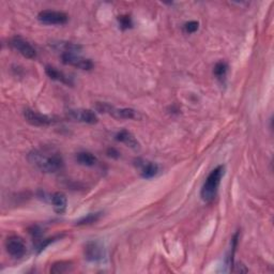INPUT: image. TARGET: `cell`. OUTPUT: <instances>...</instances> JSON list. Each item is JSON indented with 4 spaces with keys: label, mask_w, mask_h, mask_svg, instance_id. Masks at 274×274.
<instances>
[{
    "label": "cell",
    "mask_w": 274,
    "mask_h": 274,
    "mask_svg": "<svg viewBox=\"0 0 274 274\" xmlns=\"http://www.w3.org/2000/svg\"><path fill=\"white\" fill-rule=\"evenodd\" d=\"M28 161L46 173H55L62 170L64 162L60 153L50 149L41 148L35 149L28 155Z\"/></svg>",
    "instance_id": "1"
},
{
    "label": "cell",
    "mask_w": 274,
    "mask_h": 274,
    "mask_svg": "<svg viewBox=\"0 0 274 274\" xmlns=\"http://www.w3.org/2000/svg\"><path fill=\"white\" fill-rule=\"evenodd\" d=\"M224 173L225 166L219 165L207 177L202 191H200V197H202L205 203H211L216 198L219 186L220 184V181H222V178L224 177Z\"/></svg>",
    "instance_id": "2"
},
{
    "label": "cell",
    "mask_w": 274,
    "mask_h": 274,
    "mask_svg": "<svg viewBox=\"0 0 274 274\" xmlns=\"http://www.w3.org/2000/svg\"><path fill=\"white\" fill-rule=\"evenodd\" d=\"M96 110L99 112L108 113L116 119H139L140 116L138 111L133 109H117L115 106L106 102H98L96 104Z\"/></svg>",
    "instance_id": "3"
},
{
    "label": "cell",
    "mask_w": 274,
    "mask_h": 274,
    "mask_svg": "<svg viewBox=\"0 0 274 274\" xmlns=\"http://www.w3.org/2000/svg\"><path fill=\"white\" fill-rule=\"evenodd\" d=\"M5 250L11 257L19 259L26 255L27 246L23 238L19 236H10L5 240Z\"/></svg>",
    "instance_id": "4"
},
{
    "label": "cell",
    "mask_w": 274,
    "mask_h": 274,
    "mask_svg": "<svg viewBox=\"0 0 274 274\" xmlns=\"http://www.w3.org/2000/svg\"><path fill=\"white\" fill-rule=\"evenodd\" d=\"M24 118L26 121L35 126H49L57 122V120L49 115H44L39 111H36L30 109H26L24 110Z\"/></svg>",
    "instance_id": "5"
},
{
    "label": "cell",
    "mask_w": 274,
    "mask_h": 274,
    "mask_svg": "<svg viewBox=\"0 0 274 274\" xmlns=\"http://www.w3.org/2000/svg\"><path fill=\"white\" fill-rule=\"evenodd\" d=\"M38 19L44 25H64L68 23L69 16L61 11L43 10L38 14Z\"/></svg>",
    "instance_id": "6"
},
{
    "label": "cell",
    "mask_w": 274,
    "mask_h": 274,
    "mask_svg": "<svg viewBox=\"0 0 274 274\" xmlns=\"http://www.w3.org/2000/svg\"><path fill=\"white\" fill-rule=\"evenodd\" d=\"M10 45L25 58L35 59L37 57L36 49L22 37H18V36L13 37L10 40Z\"/></svg>",
    "instance_id": "7"
},
{
    "label": "cell",
    "mask_w": 274,
    "mask_h": 274,
    "mask_svg": "<svg viewBox=\"0 0 274 274\" xmlns=\"http://www.w3.org/2000/svg\"><path fill=\"white\" fill-rule=\"evenodd\" d=\"M62 62L64 64L75 66L77 69L85 70V71H89L93 68V62L90 59L84 58L82 56H79L78 54H71V53H64V54L61 55Z\"/></svg>",
    "instance_id": "8"
},
{
    "label": "cell",
    "mask_w": 274,
    "mask_h": 274,
    "mask_svg": "<svg viewBox=\"0 0 274 274\" xmlns=\"http://www.w3.org/2000/svg\"><path fill=\"white\" fill-rule=\"evenodd\" d=\"M68 117L74 121L87 124H95L98 122L97 113L91 110H68Z\"/></svg>",
    "instance_id": "9"
},
{
    "label": "cell",
    "mask_w": 274,
    "mask_h": 274,
    "mask_svg": "<svg viewBox=\"0 0 274 274\" xmlns=\"http://www.w3.org/2000/svg\"><path fill=\"white\" fill-rule=\"evenodd\" d=\"M84 256L88 262H100L104 257V249L98 241H89L85 244Z\"/></svg>",
    "instance_id": "10"
},
{
    "label": "cell",
    "mask_w": 274,
    "mask_h": 274,
    "mask_svg": "<svg viewBox=\"0 0 274 274\" xmlns=\"http://www.w3.org/2000/svg\"><path fill=\"white\" fill-rule=\"evenodd\" d=\"M115 138H116V140H118V142L130 147V148L133 149V150L137 151V150L140 149V144L137 140V138L134 135H133L131 132H129L128 130L119 131L116 134Z\"/></svg>",
    "instance_id": "11"
},
{
    "label": "cell",
    "mask_w": 274,
    "mask_h": 274,
    "mask_svg": "<svg viewBox=\"0 0 274 274\" xmlns=\"http://www.w3.org/2000/svg\"><path fill=\"white\" fill-rule=\"evenodd\" d=\"M138 167L140 168V175L145 179H151L156 177L159 172V165L157 163L138 160Z\"/></svg>",
    "instance_id": "12"
},
{
    "label": "cell",
    "mask_w": 274,
    "mask_h": 274,
    "mask_svg": "<svg viewBox=\"0 0 274 274\" xmlns=\"http://www.w3.org/2000/svg\"><path fill=\"white\" fill-rule=\"evenodd\" d=\"M51 203L53 205V209L57 215H63L66 210V206H68V199L63 193L57 192L52 195Z\"/></svg>",
    "instance_id": "13"
},
{
    "label": "cell",
    "mask_w": 274,
    "mask_h": 274,
    "mask_svg": "<svg viewBox=\"0 0 274 274\" xmlns=\"http://www.w3.org/2000/svg\"><path fill=\"white\" fill-rule=\"evenodd\" d=\"M45 72H46V74H48V76L52 79H54V81L60 82V83L64 84V85H68V86L73 85V81H72V78L70 76L64 74L63 72L57 70L56 68H54V66L46 65L45 66Z\"/></svg>",
    "instance_id": "14"
},
{
    "label": "cell",
    "mask_w": 274,
    "mask_h": 274,
    "mask_svg": "<svg viewBox=\"0 0 274 274\" xmlns=\"http://www.w3.org/2000/svg\"><path fill=\"white\" fill-rule=\"evenodd\" d=\"M75 160L79 165L87 166V167L95 166L98 163V158L93 155V153L88 151L78 152L75 157Z\"/></svg>",
    "instance_id": "15"
},
{
    "label": "cell",
    "mask_w": 274,
    "mask_h": 274,
    "mask_svg": "<svg viewBox=\"0 0 274 274\" xmlns=\"http://www.w3.org/2000/svg\"><path fill=\"white\" fill-rule=\"evenodd\" d=\"M53 48L56 50L62 51V54L64 53H71V54H78L79 51L82 50V46L79 44L71 43V42H56L53 44Z\"/></svg>",
    "instance_id": "16"
},
{
    "label": "cell",
    "mask_w": 274,
    "mask_h": 274,
    "mask_svg": "<svg viewBox=\"0 0 274 274\" xmlns=\"http://www.w3.org/2000/svg\"><path fill=\"white\" fill-rule=\"evenodd\" d=\"M102 216V212H96V213H89V215H87L85 217H83L82 219H79L76 225L77 226H83V225H90L98 222Z\"/></svg>",
    "instance_id": "17"
},
{
    "label": "cell",
    "mask_w": 274,
    "mask_h": 274,
    "mask_svg": "<svg viewBox=\"0 0 274 274\" xmlns=\"http://www.w3.org/2000/svg\"><path fill=\"white\" fill-rule=\"evenodd\" d=\"M227 71H228V64H227L225 61H219L215 68H213V73L217 76L218 79L219 81H223V79L226 77Z\"/></svg>",
    "instance_id": "18"
},
{
    "label": "cell",
    "mask_w": 274,
    "mask_h": 274,
    "mask_svg": "<svg viewBox=\"0 0 274 274\" xmlns=\"http://www.w3.org/2000/svg\"><path fill=\"white\" fill-rule=\"evenodd\" d=\"M72 264L69 262H58L52 266L51 273H65L69 272L72 268Z\"/></svg>",
    "instance_id": "19"
},
{
    "label": "cell",
    "mask_w": 274,
    "mask_h": 274,
    "mask_svg": "<svg viewBox=\"0 0 274 274\" xmlns=\"http://www.w3.org/2000/svg\"><path fill=\"white\" fill-rule=\"evenodd\" d=\"M118 21H119V24H120V27H121L123 30L129 29V28H131L132 26H133L132 18L129 15H121V16H119L118 17Z\"/></svg>",
    "instance_id": "20"
},
{
    "label": "cell",
    "mask_w": 274,
    "mask_h": 274,
    "mask_svg": "<svg viewBox=\"0 0 274 274\" xmlns=\"http://www.w3.org/2000/svg\"><path fill=\"white\" fill-rule=\"evenodd\" d=\"M199 28V23L196 22V21H191V22H188L185 23L184 26H183V29L186 33H194L196 32Z\"/></svg>",
    "instance_id": "21"
},
{
    "label": "cell",
    "mask_w": 274,
    "mask_h": 274,
    "mask_svg": "<svg viewBox=\"0 0 274 274\" xmlns=\"http://www.w3.org/2000/svg\"><path fill=\"white\" fill-rule=\"evenodd\" d=\"M108 156L110 157V158H115V159H117V158L120 157V153H119V151L116 150L115 148H109V149H108Z\"/></svg>",
    "instance_id": "22"
}]
</instances>
